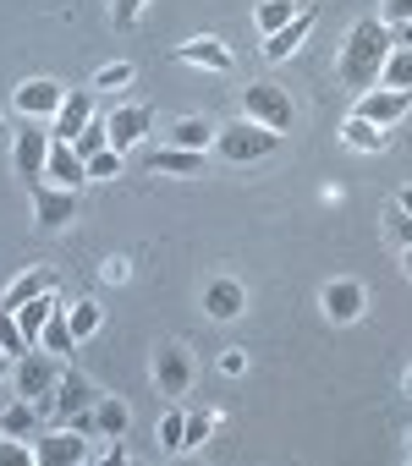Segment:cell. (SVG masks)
<instances>
[{"mask_svg":"<svg viewBox=\"0 0 412 466\" xmlns=\"http://www.w3.org/2000/svg\"><path fill=\"white\" fill-rule=\"evenodd\" d=\"M390 39H396L401 50H412V23H396V28H390Z\"/></svg>","mask_w":412,"mask_h":466,"instance_id":"60d3db41","label":"cell"},{"mask_svg":"<svg viewBox=\"0 0 412 466\" xmlns=\"http://www.w3.org/2000/svg\"><path fill=\"white\" fill-rule=\"evenodd\" d=\"M28 192H34V225H39V230H61V225H72L77 208H83V187H56L50 176L28 181Z\"/></svg>","mask_w":412,"mask_h":466,"instance_id":"5b68a950","label":"cell"},{"mask_svg":"<svg viewBox=\"0 0 412 466\" xmlns=\"http://www.w3.org/2000/svg\"><path fill=\"white\" fill-rule=\"evenodd\" d=\"M61 99H67V88H61V83H50V77H28V83L12 94V105H17L28 121H56Z\"/></svg>","mask_w":412,"mask_h":466,"instance_id":"30bf717a","label":"cell"},{"mask_svg":"<svg viewBox=\"0 0 412 466\" xmlns=\"http://www.w3.org/2000/svg\"><path fill=\"white\" fill-rule=\"evenodd\" d=\"M39 346H45V351H56V357H72V351H77V335H72V324H67V313H61V308L50 313V324H45Z\"/></svg>","mask_w":412,"mask_h":466,"instance_id":"83f0119b","label":"cell"},{"mask_svg":"<svg viewBox=\"0 0 412 466\" xmlns=\"http://www.w3.org/2000/svg\"><path fill=\"white\" fill-rule=\"evenodd\" d=\"M203 439H210V417H187V439H181V450H198Z\"/></svg>","mask_w":412,"mask_h":466,"instance_id":"8d00e7d4","label":"cell"},{"mask_svg":"<svg viewBox=\"0 0 412 466\" xmlns=\"http://www.w3.org/2000/svg\"><path fill=\"white\" fill-rule=\"evenodd\" d=\"M242 308H248V291H242V280L221 275V280H210V286H203V313H210L215 324H232V319H242Z\"/></svg>","mask_w":412,"mask_h":466,"instance_id":"7c38bea8","label":"cell"},{"mask_svg":"<svg viewBox=\"0 0 412 466\" xmlns=\"http://www.w3.org/2000/svg\"><path fill=\"white\" fill-rule=\"evenodd\" d=\"M72 148H77L83 159H94L99 148H110V127H105V116H94V121H88V127L72 137Z\"/></svg>","mask_w":412,"mask_h":466,"instance_id":"f1b7e54d","label":"cell"},{"mask_svg":"<svg viewBox=\"0 0 412 466\" xmlns=\"http://www.w3.org/2000/svg\"><path fill=\"white\" fill-rule=\"evenodd\" d=\"M149 170H154V176H198V170H203V154H198V148H170V143H165V148L149 154Z\"/></svg>","mask_w":412,"mask_h":466,"instance_id":"7402d4cb","label":"cell"},{"mask_svg":"<svg viewBox=\"0 0 412 466\" xmlns=\"http://www.w3.org/2000/svg\"><path fill=\"white\" fill-rule=\"evenodd\" d=\"M88 121H94V94H67V99H61V110H56V121H50V137L72 143Z\"/></svg>","mask_w":412,"mask_h":466,"instance_id":"d6986e66","label":"cell"},{"mask_svg":"<svg viewBox=\"0 0 412 466\" xmlns=\"http://www.w3.org/2000/svg\"><path fill=\"white\" fill-rule=\"evenodd\" d=\"M379 88H401V94H412V50L390 45L385 66H379Z\"/></svg>","mask_w":412,"mask_h":466,"instance_id":"4316f807","label":"cell"},{"mask_svg":"<svg viewBox=\"0 0 412 466\" xmlns=\"http://www.w3.org/2000/svg\"><path fill=\"white\" fill-rule=\"evenodd\" d=\"M88 411H94V433H99V439H127V428H132V411H127V400H116V395H99Z\"/></svg>","mask_w":412,"mask_h":466,"instance_id":"44dd1931","label":"cell"},{"mask_svg":"<svg viewBox=\"0 0 412 466\" xmlns=\"http://www.w3.org/2000/svg\"><path fill=\"white\" fill-rule=\"evenodd\" d=\"M154 390L165 395V400H181L187 390H192V357H187V346H160L154 351Z\"/></svg>","mask_w":412,"mask_h":466,"instance_id":"52a82bcc","label":"cell"},{"mask_svg":"<svg viewBox=\"0 0 412 466\" xmlns=\"http://www.w3.org/2000/svg\"><path fill=\"white\" fill-rule=\"evenodd\" d=\"M390 45H396V39H390V23L363 17V23L341 39V56H335V77H341V88H352V94L379 88V66H385Z\"/></svg>","mask_w":412,"mask_h":466,"instance_id":"6da1fadb","label":"cell"},{"mask_svg":"<svg viewBox=\"0 0 412 466\" xmlns=\"http://www.w3.org/2000/svg\"><path fill=\"white\" fill-rule=\"evenodd\" d=\"M242 368H248V351H237V346H232V351H221V373H232V379H237Z\"/></svg>","mask_w":412,"mask_h":466,"instance_id":"f35d334b","label":"cell"},{"mask_svg":"<svg viewBox=\"0 0 412 466\" xmlns=\"http://www.w3.org/2000/svg\"><path fill=\"white\" fill-rule=\"evenodd\" d=\"M143 6H149V0H110V23H116V28L127 34V28H138Z\"/></svg>","mask_w":412,"mask_h":466,"instance_id":"e575fe53","label":"cell"},{"mask_svg":"<svg viewBox=\"0 0 412 466\" xmlns=\"http://www.w3.org/2000/svg\"><path fill=\"white\" fill-rule=\"evenodd\" d=\"M110 176H121V148H99L88 159V181H110Z\"/></svg>","mask_w":412,"mask_h":466,"instance_id":"d6a6232c","label":"cell"},{"mask_svg":"<svg viewBox=\"0 0 412 466\" xmlns=\"http://www.w3.org/2000/svg\"><path fill=\"white\" fill-rule=\"evenodd\" d=\"M50 143H56V137H50V132H45L39 121H28V127H23V132L12 137V165H17V176H23V181H39V176H45Z\"/></svg>","mask_w":412,"mask_h":466,"instance_id":"ba28073f","label":"cell"},{"mask_svg":"<svg viewBox=\"0 0 412 466\" xmlns=\"http://www.w3.org/2000/svg\"><path fill=\"white\" fill-rule=\"evenodd\" d=\"M99 395H94V384L77 373V368H67L61 379H56V395H50V406H45V417H56V422H72L77 411H88Z\"/></svg>","mask_w":412,"mask_h":466,"instance_id":"9c48e42d","label":"cell"},{"mask_svg":"<svg viewBox=\"0 0 412 466\" xmlns=\"http://www.w3.org/2000/svg\"><path fill=\"white\" fill-rule=\"evenodd\" d=\"M127 83H132V61H116V66L94 72V88H127Z\"/></svg>","mask_w":412,"mask_h":466,"instance_id":"d590c367","label":"cell"},{"mask_svg":"<svg viewBox=\"0 0 412 466\" xmlns=\"http://www.w3.org/2000/svg\"><path fill=\"white\" fill-rule=\"evenodd\" d=\"M12 368H17V362H12L6 351H0V379H12Z\"/></svg>","mask_w":412,"mask_h":466,"instance_id":"ee69618b","label":"cell"},{"mask_svg":"<svg viewBox=\"0 0 412 466\" xmlns=\"http://www.w3.org/2000/svg\"><path fill=\"white\" fill-rule=\"evenodd\" d=\"M105 127H110V148H132L138 137H149V127H154V110L149 105H121V110H110L105 116Z\"/></svg>","mask_w":412,"mask_h":466,"instance_id":"4fadbf2b","label":"cell"},{"mask_svg":"<svg viewBox=\"0 0 412 466\" xmlns=\"http://www.w3.org/2000/svg\"><path fill=\"white\" fill-rule=\"evenodd\" d=\"M170 56L187 61V66H203V72H232V66H237V56L226 50V39H187V45H176Z\"/></svg>","mask_w":412,"mask_h":466,"instance_id":"5bb4252c","label":"cell"},{"mask_svg":"<svg viewBox=\"0 0 412 466\" xmlns=\"http://www.w3.org/2000/svg\"><path fill=\"white\" fill-rule=\"evenodd\" d=\"M253 17H259V34H275V28H286L297 17V0H264Z\"/></svg>","mask_w":412,"mask_h":466,"instance_id":"f546056e","label":"cell"},{"mask_svg":"<svg viewBox=\"0 0 412 466\" xmlns=\"http://www.w3.org/2000/svg\"><path fill=\"white\" fill-rule=\"evenodd\" d=\"M363 302H368V297H363L357 280H330V286H324V319H330V324H357V319H363Z\"/></svg>","mask_w":412,"mask_h":466,"instance_id":"2e32d148","label":"cell"},{"mask_svg":"<svg viewBox=\"0 0 412 466\" xmlns=\"http://www.w3.org/2000/svg\"><path fill=\"white\" fill-rule=\"evenodd\" d=\"M407 110H412V94H401V88H379V94H374V88H368V94H357V110H352V116H363V121H374V127L385 132V127H396Z\"/></svg>","mask_w":412,"mask_h":466,"instance_id":"8fae6325","label":"cell"},{"mask_svg":"<svg viewBox=\"0 0 412 466\" xmlns=\"http://www.w3.org/2000/svg\"><path fill=\"white\" fill-rule=\"evenodd\" d=\"M379 23H390V28L396 23H412V0H385V17Z\"/></svg>","mask_w":412,"mask_h":466,"instance_id":"74e56055","label":"cell"},{"mask_svg":"<svg viewBox=\"0 0 412 466\" xmlns=\"http://www.w3.org/2000/svg\"><path fill=\"white\" fill-rule=\"evenodd\" d=\"M275 143H281V132H270V127H259V121H232V127H215V148H221V159H232V165H248V159H264V154H275Z\"/></svg>","mask_w":412,"mask_h":466,"instance_id":"3957f363","label":"cell"},{"mask_svg":"<svg viewBox=\"0 0 412 466\" xmlns=\"http://www.w3.org/2000/svg\"><path fill=\"white\" fill-rule=\"evenodd\" d=\"M45 176H50L56 187H83V181H88V159H83L72 143L56 137V143H50V159H45Z\"/></svg>","mask_w":412,"mask_h":466,"instance_id":"ac0fdd59","label":"cell"},{"mask_svg":"<svg viewBox=\"0 0 412 466\" xmlns=\"http://www.w3.org/2000/svg\"><path fill=\"white\" fill-rule=\"evenodd\" d=\"M61 302H56V291H45V297H34V302H23L17 308V329L28 335V346H39V335H45V324H50V313H56Z\"/></svg>","mask_w":412,"mask_h":466,"instance_id":"603a6c76","label":"cell"},{"mask_svg":"<svg viewBox=\"0 0 412 466\" xmlns=\"http://www.w3.org/2000/svg\"><path fill=\"white\" fill-rule=\"evenodd\" d=\"M67 373V362L56 357V351H45V346H28L23 357H17V368H12V379H17V395L23 400H34L39 411L50 406V395H56V379Z\"/></svg>","mask_w":412,"mask_h":466,"instance_id":"7a4b0ae2","label":"cell"},{"mask_svg":"<svg viewBox=\"0 0 412 466\" xmlns=\"http://www.w3.org/2000/svg\"><path fill=\"white\" fill-rule=\"evenodd\" d=\"M105 280H116V286H121V280H127V258H116V264H105Z\"/></svg>","mask_w":412,"mask_h":466,"instance_id":"b9f144b4","label":"cell"},{"mask_svg":"<svg viewBox=\"0 0 412 466\" xmlns=\"http://www.w3.org/2000/svg\"><path fill=\"white\" fill-rule=\"evenodd\" d=\"M45 291H56V269L34 264V269H23V275L6 286V297H0V313H17L23 302H34V297H45Z\"/></svg>","mask_w":412,"mask_h":466,"instance_id":"e0dca14e","label":"cell"},{"mask_svg":"<svg viewBox=\"0 0 412 466\" xmlns=\"http://www.w3.org/2000/svg\"><path fill=\"white\" fill-rule=\"evenodd\" d=\"M401 264H407V275H412V248H407V253H401Z\"/></svg>","mask_w":412,"mask_h":466,"instance_id":"f6af8a7d","label":"cell"},{"mask_svg":"<svg viewBox=\"0 0 412 466\" xmlns=\"http://www.w3.org/2000/svg\"><path fill=\"white\" fill-rule=\"evenodd\" d=\"M181 439H187V417L170 406V411L160 417V450H181Z\"/></svg>","mask_w":412,"mask_h":466,"instance_id":"1f68e13d","label":"cell"},{"mask_svg":"<svg viewBox=\"0 0 412 466\" xmlns=\"http://www.w3.org/2000/svg\"><path fill=\"white\" fill-rule=\"evenodd\" d=\"M407 400H412V368H407Z\"/></svg>","mask_w":412,"mask_h":466,"instance_id":"bcb514c9","label":"cell"},{"mask_svg":"<svg viewBox=\"0 0 412 466\" xmlns=\"http://www.w3.org/2000/svg\"><path fill=\"white\" fill-rule=\"evenodd\" d=\"M67 324H72V335H77V346H83V340H94V335H99V324H105V308H99L94 297H77V302L67 308Z\"/></svg>","mask_w":412,"mask_h":466,"instance_id":"484cf974","label":"cell"},{"mask_svg":"<svg viewBox=\"0 0 412 466\" xmlns=\"http://www.w3.org/2000/svg\"><path fill=\"white\" fill-rule=\"evenodd\" d=\"M396 208H401V214H412V187H407V192L396 198Z\"/></svg>","mask_w":412,"mask_h":466,"instance_id":"7bdbcfd3","label":"cell"},{"mask_svg":"<svg viewBox=\"0 0 412 466\" xmlns=\"http://www.w3.org/2000/svg\"><path fill=\"white\" fill-rule=\"evenodd\" d=\"M319 23V12L314 6H303L286 28H275V34H264V61H286V56H297V45L308 39V28Z\"/></svg>","mask_w":412,"mask_h":466,"instance_id":"9a60e30c","label":"cell"},{"mask_svg":"<svg viewBox=\"0 0 412 466\" xmlns=\"http://www.w3.org/2000/svg\"><path fill=\"white\" fill-rule=\"evenodd\" d=\"M396 237H401V248H412V214H401V208H396Z\"/></svg>","mask_w":412,"mask_h":466,"instance_id":"ab89813d","label":"cell"},{"mask_svg":"<svg viewBox=\"0 0 412 466\" xmlns=\"http://www.w3.org/2000/svg\"><path fill=\"white\" fill-rule=\"evenodd\" d=\"M39 417H45V411H39L34 400H23V395H17L6 411H0V433H12V439H34V433H39Z\"/></svg>","mask_w":412,"mask_h":466,"instance_id":"cb8c5ba5","label":"cell"},{"mask_svg":"<svg viewBox=\"0 0 412 466\" xmlns=\"http://www.w3.org/2000/svg\"><path fill=\"white\" fill-rule=\"evenodd\" d=\"M341 143L357 148V154H379V148H385V132H379L374 121H363V116H346V121H341Z\"/></svg>","mask_w":412,"mask_h":466,"instance_id":"d4e9b609","label":"cell"},{"mask_svg":"<svg viewBox=\"0 0 412 466\" xmlns=\"http://www.w3.org/2000/svg\"><path fill=\"white\" fill-rule=\"evenodd\" d=\"M0 351H6V357H23L28 351V335L17 329V313H0Z\"/></svg>","mask_w":412,"mask_h":466,"instance_id":"4dcf8cb0","label":"cell"},{"mask_svg":"<svg viewBox=\"0 0 412 466\" xmlns=\"http://www.w3.org/2000/svg\"><path fill=\"white\" fill-rule=\"evenodd\" d=\"M0 137H12V132H6V121H0Z\"/></svg>","mask_w":412,"mask_h":466,"instance_id":"7dc6e473","label":"cell"},{"mask_svg":"<svg viewBox=\"0 0 412 466\" xmlns=\"http://www.w3.org/2000/svg\"><path fill=\"white\" fill-rule=\"evenodd\" d=\"M165 143L170 148H210L215 143V127H210V116H176V121H165Z\"/></svg>","mask_w":412,"mask_h":466,"instance_id":"ffe728a7","label":"cell"},{"mask_svg":"<svg viewBox=\"0 0 412 466\" xmlns=\"http://www.w3.org/2000/svg\"><path fill=\"white\" fill-rule=\"evenodd\" d=\"M0 466H34V444L12 439V433H0Z\"/></svg>","mask_w":412,"mask_h":466,"instance_id":"836d02e7","label":"cell"},{"mask_svg":"<svg viewBox=\"0 0 412 466\" xmlns=\"http://www.w3.org/2000/svg\"><path fill=\"white\" fill-rule=\"evenodd\" d=\"M83 439H88L83 428L61 422L56 433H39V439H34V461H39V466H83V461H88V444H83Z\"/></svg>","mask_w":412,"mask_h":466,"instance_id":"8992f818","label":"cell"},{"mask_svg":"<svg viewBox=\"0 0 412 466\" xmlns=\"http://www.w3.org/2000/svg\"><path fill=\"white\" fill-rule=\"evenodd\" d=\"M242 116L259 121V127H270V132H292L297 105H292V94L281 83H248L242 88Z\"/></svg>","mask_w":412,"mask_h":466,"instance_id":"277c9868","label":"cell"}]
</instances>
